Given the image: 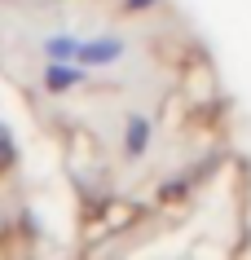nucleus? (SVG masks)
<instances>
[{
	"mask_svg": "<svg viewBox=\"0 0 251 260\" xmlns=\"http://www.w3.org/2000/svg\"><path fill=\"white\" fill-rule=\"evenodd\" d=\"M75 80H80V71H62V67L49 71V88H70Z\"/></svg>",
	"mask_w": 251,
	"mask_h": 260,
	"instance_id": "obj_1",
	"label": "nucleus"
},
{
	"mask_svg": "<svg viewBox=\"0 0 251 260\" xmlns=\"http://www.w3.org/2000/svg\"><path fill=\"white\" fill-rule=\"evenodd\" d=\"M115 53H119V44H93V49H88V53H84V57H88V62H106V57H115Z\"/></svg>",
	"mask_w": 251,
	"mask_h": 260,
	"instance_id": "obj_2",
	"label": "nucleus"
},
{
	"mask_svg": "<svg viewBox=\"0 0 251 260\" xmlns=\"http://www.w3.org/2000/svg\"><path fill=\"white\" fill-rule=\"evenodd\" d=\"M141 141H146V123H132L128 128V150H141Z\"/></svg>",
	"mask_w": 251,
	"mask_h": 260,
	"instance_id": "obj_3",
	"label": "nucleus"
}]
</instances>
